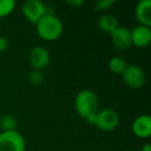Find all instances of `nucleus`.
Listing matches in <instances>:
<instances>
[{"label":"nucleus","instance_id":"nucleus-1","mask_svg":"<svg viewBox=\"0 0 151 151\" xmlns=\"http://www.w3.org/2000/svg\"><path fill=\"white\" fill-rule=\"evenodd\" d=\"M99 97L90 89L81 90L75 99V109L81 118L92 124L96 113L99 111Z\"/></svg>","mask_w":151,"mask_h":151},{"label":"nucleus","instance_id":"nucleus-2","mask_svg":"<svg viewBox=\"0 0 151 151\" xmlns=\"http://www.w3.org/2000/svg\"><path fill=\"white\" fill-rule=\"evenodd\" d=\"M35 27L38 36L47 42L58 40L63 32V24L61 20L51 13H47L37 22Z\"/></svg>","mask_w":151,"mask_h":151},{"label":"nucleus","instance_id":"nucleus-3","mask_svg":"<svg viewBox=\"0 0 151 151\" xmlns=\"http://www.w3.org/2000/svg\"><path fill=\"white\" fill-rule=\"evenodd\" d=\"M119 121V115L117 112L110 108H106L97 112L93 119L92 125L103 132H111L117 127Z\"/></svg>","mask_w":151,"mask_h":151},{"label":"nucleus","instance_id":"nucleus-4","mask_svg":"<svg viewBox=\"0 0 151 151\" xmlns=\"http://www.w3.org/2000/svg\"><path fill=\"white\" fill-rule=\"evenodd\" d=\"M26 141L18 130L0 132V151H25Z\"/></svg>","mask_w":151,"mask_h":151},{"label":"nucleus","instance_id":"nucleus-5","mask_svg":"<svg viewBox=\"0 0 151 151\" xmlns=\"http://www.w3.org/2000/svg\"><path fill=\"white\" fill-rule=\"evenodd\" d=\"M121 77L124 84L132 89H140L144 86L146 81L144 69L138 64H127Z\"/></svg>","mask_w":151,"mask_h":151},{"label":"nucleus","instance_id":"nucleus-6","mask_svg":"<svg viewBox=\"0 0 151 151\" xmlns=\"http://www.w3.org/2000/svg\"><path fill=\"white\" fill-rule=\"evenodd\" d=\"M47 13L48 11L46 5L40 0H27L22 6V14L24 18L34 26Z\"/></svg>","mask_w":151,"mask_h":151},{"label":"nucleus","instance_id":"nucleus-7","mask_svg":"<svg viewBox=\"0 0 151 151\" xmlns=\"http://www.w3.org/2000/svg\"><path fill=\"white\" fill-rule=\"evenodd\" d=\"M28 62L32 69L42 71L50 64L51 55L49 51L44 47H33L28 54Z\"/></svg>","mask_w":151,"mask_h":151},{"label":"nucleus","instance_id":"nucleus-8","mask_svg":"<svg viewBox=\"0 0 151 151\" xmlns=\"http://www.w3.org/2000/svg\"><path fill=\"white\" fill-rule=\"evenodd\" d=\"M111 40L114 48L118 51H127L132 47L130 29L119 26L111 33Z\"/></svg>","mask_w":151,"mask_h":151},{"label":"nucleus","instance_id":"nucleus-9","mask_svg":"<svg viewBox=\"0 0 151 151\" xmlns=\"http://www.w3.org/2000/svg\"><path fill=\"white\" fill-rule=\"evenodd\" d=\"M132 130L140 139H148L151 136V117L148 114L138 116L132 123Z\"/></svg>","mask_w":151,"mask_h":151},{"label":"nucleus","instance_id":"nucleus-10","mask_svg":"<svg viewBox=\"0 0 151 151\" xmlns=\"http://www.w3.org/2000/svg\"><path fill=\"white\" fill-rule=\"evenodd\" d=\"M132 33V46L137 48H145L149 46L151 42V29L150 27L143 25H138L130 30Z\"/></svg>","mask_w":151,"mask_h":151},{"label":"nucleus","instance_id":"nucleus-11","mask_svg":"<svg viewBox=\"0 0 151 151\" xmlns=\"http://www.w3.org/2000/svg\"><path fill=\"white\" fill-rule=\"evenodd\" d=\"M134 15L140 25L151 26V0H140L134 9Z\"/></svg>","mask_w":151,"mask_h":151},{"label":"nucleus","instance_id":"nucleus-12","mask_svg":"<svg viewBox=\"0 0 151 151\" xmlns=\"http://www.w3.org/2000/svg\"><path fill=\"white\" fill-rule=\"evenodd\" d=\"M97 27L101 32L111 35L112 32L115 31L119 27V22L114 15L105 14L99 17V21H97Z\"/></svg>","mask_w":151,"mask_h":151},{"label":"nucleus","instance_id":"nucleus-13","mask_svg":"<svg viewBox=\"0 0 151 151\" xmlns=\"http://www.w3.org/2000/svg\"><path fill=\"white\" fill-rule=\"evenodd\" d=\"M126 65H127L126 61L119 56H114L109 61V69L115 75H121L125 69Z\"/></svg>","mask_w":151,"mask_h":151},{"label":"nucleus","instance_id":"nucleus-14","mask_svg":"<svg viewBox=\"0 0 151 151\" xmlns=\"http://www.w3.org/2000/svg\"><path fill=\"white\" fill-rule=\"evenodd\" d=\"M0 129L1 132L17 130V120L12 115H3L0 117Z\"/></svg>","mask_w":151,"mask_h":151},{"label":"nucleus","instance_id":"nucleus-15","mask_svg":"<svg viewBox=\"0 0 151 151\" xmlns=\"http://www.w3.org/2000/svg\"><path fill=\"white\" fill-rule=\"evenodd\" d=\"M16 9L15 0H0V18L9 16Z\"/></svg>","mask_w":151,"mask_h":151},{"label":"nucleus","instance_id":"nucleus-16","mask_svg":"<svg viewBox=\"0 0 151 151\" xmlns=\"http://www.w3.org/2000/svg\"><path fill=\"white\" fill-rule=\"evenodd\" d=\"M28 80H29V83L32 86H38V85H40L44 82L45 76H44V73H42V71L32 69V70L30 71L29 76H28Z\"/></svg>","mask_w":151,"mask_h":151},{"label":"nucleus","instance_id":"nucleus-17","mask_svg":"<svg viewBox=\"0 0 151 151\" xmlns=\"http://www.w3.org/2000/svg\"><path fill=\"white\" fill-rule=\"evenodd\" d=\"M115 4V0H99L95 4L96 12H107Z\"/></svg>","mask_w":151,"mask_h":151},{"label":"nucleus","instance_id":"nucleus-18","mask_svg":"<svg viewBox=\"0 0 151 151\" xmlns=\"http://www.w3.org/2000/svg\"><path fill=\"white\" fill-rule=\"evenodd\" d=\"M65 3L69 6L75 7V9H80L81 6L84 5L85 2L83 0H67V1H65Z\"/></svg>","mask_w":151,"mask_h":151},{"label":"nucleus","instance_id":"nucleus-19","mask_svg":"<svg viewBox=\"0 0 151 151\" xmlns=\"http://www.w3.org/2000/svg\"><path fill=\"white\" fill-rule=\"evenodd\" d=\"M9 48V40L3 36H0V53L4 52Z\"/></svg>","mask_w":151,"mask_h":151},{"label":"nucleus","instance_id":"nucleus-20","mask_svg":"<svg viewBox=\"0 0 151 151\" xmlns=\"http://www.w3.org/2000/svg\"><path fill=\"white\" fill-rule=\"evenodd\" d=\"M141 151H151V145L149 144V143H147V144L143 145L142 149H141Z\"/></svg>","mask_w":151,"mask_h":151}]
</instances>
